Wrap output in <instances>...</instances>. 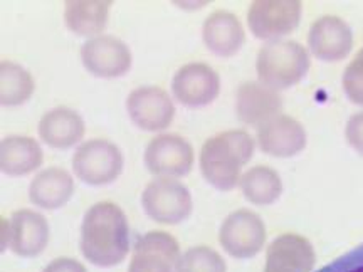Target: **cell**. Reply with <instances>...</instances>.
Segmentation results:
<instances>
[{
	"label": "cell",
	"instance_id": "6da1fadb",
	"mask_svg": "<svg viewBox=\"0 0 363 272\" xmlns=\"http://www.w3.org/2000/svg\"><path fill=\"white\" fill-rule=\"evenodd\" d=\"M81 252L91 264L113 267L130 252V227L115 202H99L86 212L81 227Z\"/></svg>",
	"mask_w": 363,
	"mask_h": 272
},
{
	"label": "cell",
	"instance_id": "7a4b0ae2",
	"mask_svg": "<svg viewBox=\"0 0 363 272\" xmlns=\"http://www.w3.org/2000/svg\"><path fill=\"white\" fill-rule=\"evenodd\" d=\"M254 153L252 136L244 130H229L212 136L201 152V171L212 187L233 190L240 181V170Z\"/></svg>",
	"mask_w": 363,
	"mask_h": 272
},
{
	"label": "cell",
	"instance_id": "3957f363",
	"mask_svg": "<svg viewBox=\"0 0 363 272\" xmlns=\"http://www.w3.org/2000/svg\"><path fill=\"white\" fill-rule=\"evenodd\" d=\"M310 69L308 51L296 40H271L257 54L256 71L259 83L279 91L298 84Z\"/></svg>",
	"mask_w": 363,
	"mask_h": 272
},
{
	"label": "cell",
	"instance_id": "277c9868",
	"mask_svg": "<svg viewBox=\"0 0 363 272\" xmlns=\"http://www.w3.org/2000/svg\"><path fill=\"white\" fill-rule=\"evenodd\" d=\"M142 205L152 220L163 225H177L192 214V195L177 178L157 176L145 187Z\"/></svg>",
	"mask_w": 363,
	"mask_h": 272
},
{
	"label": "cell",
	"instance_id": "5b68a950",
	"mask_svg": "<svg viewBox=\"0 0 363 272\" xmlns=\"http://www.w3.org/2000/svg\"><path fill=\"white\" fill-rule=\"evenodd\" d=\"M123 165L121 149L103 138L84 142L72 157V170L88 185L113 183L123 171Z\"/></svg>",
	"mask_w": 363,
	"mask_h": 272
},
{
	"label": "cell",
	"instance_id": "8992f818",
	"mask_svg": "<svg viewBox=\"0 0 363 272\" xmlns=\"http://www.w3.org/2000/svg\"><path fill=\"white\" fill-rule=\"evenodd\" d=\"M145 166L152 175L179 178L194 166V148L184 136L158 135L145 148Z\"/></svg>",
	"mask_w": 363,
	"mask_h": 272
},
{
	"label": "cell",
	"instance_id": "52a82bcc",
	"mask_svg": "<svg viewBox=\"0 0 363 272\" xmlns=\"http://www.w3.org/2000/svg\"><path fill=\"white\" fill-rule=\"evenodd\" d=\"M220 246L235 259H251L266 244V227L251 210H235L222 222Z\"/></svg>",
	"mask_w": 363,
	"mask_h": 272
},
{
	"label": "cell",
	"instance_id": "ba28073f",
	"mask_svg": "<svg viewBox=\"0 0 363 272\" xmlns=\"http://www.w3.org/2000/svg\"><path fill=\"white\" fill-rule=\"evenodd\" d=\"M301 2H252L247 12L249 29L257 39L279 40L301 22Z\"/></svg>",
	"mask_w": 363,
	"mask_h": 272
},
{
	"label": "cell",
	"instance_id": "9c48e42d",
	"mask_svg": "<svg viewBox=\"0 0 363 272\" xmlns=\"http://www.w3.org/2000/svg\"><path fill=\"white\" fill-rule=\"evenodd\" d=\"M126 110L131 121L145 131L169 128L175 118V104L170 94L158 86H142L128 94Z\"/></svg>",
	"mask_w": 363,
	"mask_h": 272
},
{
	"label": "cell",
	"instance_id": "30bf717a",
	"mask_svg": "<svg viewBox=\"0 0 363 272\" xmlns=\"http://www.w3.org/2000/svg\"><path fill=\"white\" fill-rule=\"evenodd\" d=\"M81 61L86 71L98 78H120L130 71L133 57L123 40L113 35H98L83 44Z\"/></svg>",
	"mask_w": 363,
	"mask_h": 272
},
{
	"label": "cell",
	"instance_id": "8fae6325",
	"mask_svg": "<svg viewBox=\"0 0 363 272\" xmlns=\"http://www.w3.org/2000/svg\"><path fill=\"white\" fill-rule=\"evenodd\" d=\"M172 93L185 106H206L219 96L220 78L214 67L206 62H190L175 72Z\"/></svg>",
	"mask_w": 363,
	"mask_h": 272
},
{
	"label": "cell",
	"instance_id": "7c38bea8",
	"mask_svg": "<svg viewBox=\"0 0 363 272\" xmlns=\"http://www.w3.org/2000/svg\"><path fill=\"white\" fill-rule=\"evenodd\" d=\"M179 259L180 246L175 237L152 230L136 240L128 272H177Z\"/></svg>",
	"mask_w": 363,
	"mask_h": 272
},
{
	"label": "cell",
	"instance_id": "4fadbf2b",
	"mask_svg": "<svg viewBox=\"0 0 363 272\" xmlns=\"http://www.w3.org/2000/svg\"><path fill=\"white\" fill-rule=\"evenodd\" d=\"M310 51L326 62L342 61L353 47V34L347 22L335 16L320 17L308 34Z\"/></svg>",
	"mask_w": 363,
	"mask_h": 272
},
{
	"label": "cell",
	"instance_id": "5bb4252c",
	"mask_svg": "<svg viewBox=\"0 0 363 272\" xmlns=\"http://www.w3.org/2000/svg\"><path fill=\"white\" fill-rule=\"evenodd\" d=\"M283 99L276 89L259 83L247 81L240 84L235 96V113L240 123L247 126H262L279 115Z\"/></svg>",
	"mask_w": 363,
	"mask_h": 272
},
{
	"label": "cell",
	"instance_id": "9a60e30c",
	"mask_svg": "<svg viewBox=\"0 0 363 272\" xmlns=\"http://www.w3.org/2000/svg\"><path fill=\"white\" fill-rule=\"evenodd\" d=\"M257 143L266 155L289 158L301 153L306 147V131L293 116L278 115L259 126Z\"/></svg>",
	"mask_w": 363,
	"mask_h": 272
},
{
	"label": "cell",
	"instance_id": "2e32d148",
	"mask_svg": "<svg viewBox=\"0 0 363 272\" xmlns=\"http://www.w3.org/2000/svg\"><path fill=\"white\" fill-rule=\"evenodd\" d=\"M49 242V224L44 215L34 210L13 212L11 217V249L21 257H35L44 252Z\"/></svg>",
	"mask_w": 363,
	"mask_h": 272
},
{
	"label": "cell",
	"instance_id": "e0dca14e",
	"mask_svg": "<svg viewBox=\"0 0 363 272\" xmlns=\"http://www.w3.org/2000/svg\"><path fill=\"white\" fill-rule=\"evenodd\" d=\"M86 131L84 120L78 111L59 106L40 118L38 133L40 140L51 148L65 149L74 147L83 140Z\"/></svg>",
	"mask_w": 363,
	"mask_h": 272
},
{
	"label": "cell",
	"instance_id": "ac0fdd59",
	"mask_svg": "<svg viewBox=\"0 0 363 272\" xmlns=\"http://www.w3.org/2000/svg\"><path fill=\"white\" fill-rule=\"evenodd\" d=\"M202 38L207 47L217 56L230 57L240 51L246 33L235 13L216 11L203 22Z\"/></svg>",
	"mask_w": 363,
	"mask_h": 272
},
{
	"label": "cell",
	"instance_id": "d6986e66",
	"mask_svg": "<svg viewBox=\"0 0 363 272\" xmlns=\"http://www.w3.org/2000/svg\"><path fill=\"white\" fill-rule=\"evenodd\" d=\"M74 193V181L66 170L51 166L34 176L29 197L34 205L45 210H56L66 205Z\"/></svg>",
	"mask_w": 363,
	"mask_h": 272
},
{
	"label": "cell",
	"instance_id": "ffe728a7",
	"mask_svg": "<svg viewBox=\"0 0 363 272\" xmlns=\"http://www.w3.org/2000/svg\"><path fill=\"white\" fill-rule=\"evenodd\" d=\"M44 162L40 144L29 136H7L0 143V170L6 175L22 176L38 170Z\"/></svg>",
	"mask_w": 363,
	"mask_h": 272
},
{
	"label": "cell",
	"instance_id": "44dd1931",
	"mask_svg": "<svg viewBox=\"0 0 363 272\" xmlns=\"http://www.w3.org/2000/svg\"><path fill=\"white\" fill-rule=\"evenodd\" d=\"M266 262L291 267L298 272H311L316 262V254L308 239L298 234H283L269 244Z\"/></svg>",
	"mask_w": 363,
	"mask_h": 272
},
{
	"label": "cell",
	"instance_id": "7402d4cb",
	"mask_svg": "<svg viewBox=\"0 0 363 272\" xmlns=\"http://www.w3.org/2000/svg\"><path fill=\"white\" fill-rule=\"evenodd\" d=\"M113 2H66L65 22L67 29L84 38H98L110 19Z\"/></svg>",
	"mask_w": 363,
	"mask_h": 272
},
{
	"label": "cell",
	"instance_id": "603a6c76",
	"mask_svg": "<svg viewBox=\"0 0 363 272\" xmlns=\"http://www.w3.org/2000/svg\"><path fill=\"white\" fill-rule=\"evenodd\" d=\"M240 190L244 197L254 205H271L283 193V181L276 170L269 166H252L240 176Z\"/></svg>",
	"mask_w": 363,
	"mask_h": 272
},
{
	"label": "cell",
	"instance_id": "cb8c5ba5",
	"mask_svg": "<svg viewBox=\"0 0 363 272\" xmlns=\"http://www.w3.org/2000/svg\"><path fill=\"white\" fill-rule=\"evenodd\" d=\"M33 74L11 61L0 62V103L4 106H19L34 94Z\"/></svg>",
	"mask_w": 363,
	"mask_h": 272
},
{
	"label": "cell",
	"instance_id": "d4e9b609",
	"mask_svg": "<svg viewBox=\"0 0 363 272\" xmlns=\"http://www.w3.org/2000/svg\"><path fill=\"white\" fill-rule=\"evenodd\" d=\"M227 266L219 252L207 246H195L180 256L177 272H225Z\"/></svg>",
	"mask_w": 363,
	"mask_h": 272
},
{
	"label": "cell",
	"instance_id": "484cf974",
	"mask_svg": "<svg viewBox=\"0 0 363 272\" xmlns=\"http://www.w3.org/2000/svg\"><path fill=\"white\" fill-rule=\"evenodd\" d=\"M343 89L350 101L363 106V47L343 72Z\"/></svg>",
	"mask_w": 363,
	"mask_h": 272
},
{
	"label": "cell",
	"instance_id": "4316f807",
	"mask_svg": "<svg viewBox=\"0 0 363 272\" xmlns=\"http://www.w3.org/2000/svg\"><path fill=\"white\" fill-rule=\"evenodd\" d=\"M316 272H363V244Z\"/></svg>",
	"mask_w": 363,
	"mask_h": 272
},
{
	"label": "cell",
	"instance_id": "83f0119b",
	"mask_svg": "<svg viewBox=\"0 0 363 272\" xmlns=\"http://www.w3.org/2000/svg\"><path fill=\"white\" fill-rule=\"evenodd\" d=\"M347 143L358 153H363V111L353 115L345 128Z\"/></svg>",
	"mask_w": 363,
	"mask_h": 272
},
{
	"label": "cell",
	"instance_id": "f1b7e54d",
	"mask_svg": "<svg viewBox=\"0 0 363 272\" xmlns=\"http://www.w3.org/2000/svg\"><path fill=\"white\" fill-rule=\"evenodd\" d=\"M43 272H88L86 267L79 261L71 259V257H57L49 262Z\"/></svg>",
	"mask_w": 363,
	"mask_h": 272
},
{
	"label": "cell",
	"instance_id": "f546056e",
	"mask_svg": "<svg viewBox=\"0 0 363 272\" xmlns=\"http://www.w3.org/2000/svg\"><path fill=\"white\" fill-rule=\"evenodd\" d=\"M11 247V219H2V251Z\"/></svg>",
	"mask_w": 363,
	"mask_h": 272
},
{
	"label": "cell",
	"instance_id": "4dcf8cb0",
	"mask_svg": "<svg viewBox=\"0 0 363 272\" xmlns=\"http://www.w3.org/2000/svg\"><path fill=\"white\" fill-rule=\"evenodd\" d=\"M264 272H298V271L291 269V267H286V266H281V264H271V262H266Z\"/></svg>",
	"mask_w": 363,
	"mask_h": 272
}]
</instances>
